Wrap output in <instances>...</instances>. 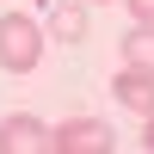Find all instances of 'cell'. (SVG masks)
Segmentation results:
<instances>
[{
	"label": "cell",
	"mask_w": 154,
	"mask_h": 154,
	"mask_svg": "<svg viewBox=\"0 0 154 154\" xmlns=\"http://www.w3.org/2000/svg\"><path fill=\"white\" fill-rule=\"evenodd\" d=\"M37 62H43V25L31 12H0V68L31 74Z\"/></svg>",
	"instance_id": "1"
},
{
	"label": "cell",
	"mask_w": 154,
	"mask_h": 154,
	"mask_svg": "<svg viewBox=\"0 0 154 154\" xmlns=\"http://www.w3.org/2000/svg\"><path fill=\"white\" fill-rule=\"evenodd\" d=\"M49 154H111V130L99 117H68L49 130Z\"/></svg>",
	"instance_id": "2"
},
{
	"label": "cell",
	"mask_w": 154,
	"mask_h": 154,
	"mask_svg": "<svg viewBox=\"0 0 154 154\" xmlns=\"http://www.w3.org/2000/svg\"><path fill=\"white\" fill-rule=\"evenodd\" d=\"M0 154H49V123L25 117V111L0 117Z\"/></svg>",
	"instance_id": "3"
},
{
	"label": "cell",
	"mask_w": 154,
	"mask_h": 154,
	"mask_svg": "<svg viewBox=\"0 0 154 154\" xmlns=\"http://www.w3.org/2000/svg\"><path fill=\"white\" fill-rule=\"evenodd\" d=\"M111 93H117V105H130L136 117H154V74L148 68H123L117 80H111Z\"/></svg>",
	"instance_id": "4"
},
{
	"label": "cell",
	"mask_w": 154,
	"mask_h": 154,
	"mask_svg": "<svg viewBox=\"0 0 154 154\" xmlns=\"http://www.w3.org/2000/svg\"><path fill=\"white\" fill-rule=\"evenodd\" d=\"M49 37L56 43H80L86 37V0H56L49 6Z\"/></svg>",
	"instance_id": "5"
},
{
	"label": "cell",
	"mask_w": 154,
	"mask_h": 154,
	"mask_svg": "<svg viewBox=\"0 0 154 154\" xmlns=\"http://www.w3.org/2000/svg\"><path fill=\"white\" fill-rule=\"evenodd\" d=\"M123 62H130V68H148V74H154V25H136V31L123 37Z\"/></svg>",
	"instance_id": "6"
},
{
	"label": "cell",
	"mask_w": 154,
	"mask_h": 154,
	"mask_svg": "<svg viewBox=\"0 0 154 154\" xmlns=\"http://www.w3.org/2000/svg\"><path fill=\"white\" fill-rule=\"evenodd\" d=\"M130 12H136V25H154V0H130Z\"/></svg>",
	"instance_id": "7"
},
{
	"label": "cell",
	"mask_w": 154,
	"mask_h": 154,
	"mask_svg": "<svg viewBox=\"0 0 154 154\" xmlns=\"http://www.w3.org/2000/svg\"><path fill=\"white\" fill-rule=\"evenodd\" d=\"M142 148L154 154V117H142Z\"/></svg>",
	"instance_id": "8"
},
{
	"label": "cell",
	"mask_w": 154,
	"mask_h": 154,
	"mask_svg": "<svg viewBox=\"0 0 154 154\" xmlns=\"http://www.w3.org/2000/svg\"><path fill=\"white\" fill-rule=\"evenodd\" d=\"M99 6H105V0H99Z\"/></svg>",
	"instance_id": "9"
}]
</instances>
